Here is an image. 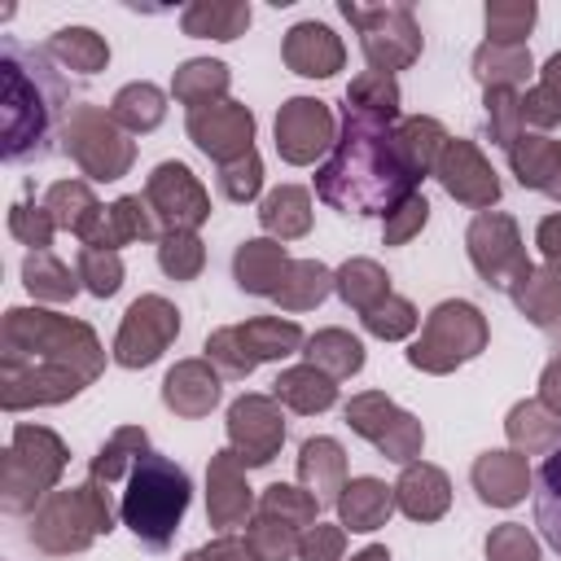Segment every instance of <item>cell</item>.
<instances>
[{"instance_id": "c3c4849f", "label": "cell", "mask_w": 561, "mask_h": 561, "mask_svg": "<svg viewBox=\"0 0 561 561\" xmlns=\"http://www.w3.org/2000/svg\"><path fill=\"white\" fill-rule=\"evenodd\" d=\"M237 346H241V342H237V329H219V333L206 342V355H210V359H219V364H224V373L245 377V373L254 368V359H250V355H241Z\"/></svg>"}, {"instance_id": "ac0fdd59", "label": "cell", "mask_w": 561, "mask_h": 561, "mask_svg": "<svg viewBox=\"0 0 561 561\" xmlns=\"http://www.w3.org/2000/svg\"><path fill=\"white\" fill-rule=\"evenodd\" d=\"M337 508H342V522L351 530H377L390 517V486L377 478H355L342 486Z\"/></svg>"}, {"instance_id": "1f68e13d", "label": "cell", "mask_w": 561, "mask_h": 561, "mask_svg": "<svg viewBox=\"0 0 561 561\" xmlns=\"http://www.w3.org/2000/svg\"><path fill=\"white\" fill-rule=\"evenodd\" d=\"M114 118L127 123L131 131H149L162 123V92L153 83H127L114 96Z\"/></svg>"}, {"instance_id": "6da1fadb", "label": "cell", "mask_w": 561, "mask_h": 561, "mask_svg": "<svg viewBox=\"0 0 561 561\" xmlns=\"http://www.w3.org/2000/svg\"><path fill=\"white\" fill-rule=\"evenodd\" d=\"M316 193L346 215H394L416 193V175L399 158L386 123L346 105L333 158L316 171Z\"/></svg>"}, {"instance_id": "52a82bcc", "label": "cell", "mask_w": 561, "mask_h": 561, "mask_svg": "<svg viewBox=\"0 0 561 561\" xmlns=\"http://www.w3.org/2000/svg\"><path fill=\"white\" fill-rule=\"evenodd\" d=\"M346 421L364 434V438H373L390 460H412L416 456V447H421V425L408 416V412H399V408H390L381 394H359L355 403H346Z\"/></svg>"}, {"instance_id": "f35d334b", "label": "cell", "mask_w": 561, "mask_h": 561, "mask_svg": "<svg viewBox=\"0 0 561 561\" xmlns=\"http://www.w3.org/2000/svg\"><path fill=\"white\" fill-rule=\"evenodd\" d=\"M158 263H162V272H167V276L188 280V276H197V267H202V241L175 228V232L158 245Z\"/></svg>"}, {"instance_id": "bcb514c9", "label": "cell", "mask_w": 561, "mask_h": 561, "mask_svg": "<svg viewBox=\"0 0 561 561\" xmlns=\"http://www.w3.org/2000/svg\"><path fill=\"white\" fill-rule=\"evenodd\" d=\"M83 280H88V289L92 294H114L118 289V280H123V267H118V259L114 254H101V250H83Z\"/></svg>"}, {"instance_id": "4fadbf2b", "label": "cell", "mask_w": 561, "mask_h": 561, "mask_svg": "<svg viewBox=\"0 0 561 561\" xmlns=\"http://www.w3.org/2000/svg\"><path fill=\"white\" fill-rule=\"evenodd\" d=\"M149 197L162 206V215L175 228H193V224H202L210 215L206 193H202V184L193 180V171L184 162H162L153 171V180H149Z\"/></svg>"}, {"instance_id": "7bdbcfd3", "label": "cell", "mask_w": 561, "mask_h": 561, "mask_svg": "<svg viewBox=\"0 0 561 561\" xmlns=\"http://www.w3.org/2000/svg\"><path fill=\"white\" fill-rule=\"evenodd\" d=\"M259 175H263V167H259V153L250 149V153L224 162V171H219V188H224L232 202H245V197L259 193Z\"/></svg>"}, {"instance_id": "680465c9", "label": "cell", "mask_w": 561, "mask_h": 561, "mask_svg": "<svg viewBox=\"0 0 561 561\" xmlns=\"http://www.w3.org/2000/svg\"><path fill=\"white\" fill-rule=\"evenodd\" d=\"M184 561H202V557H184Z\"/></svg>"}, {"instance_id": "9a60e30c", "label": "cell", "mask_w": 561, "mask_h": 561, "mask_svg": "<svg viewBox=\"0 0 561 561\" xmlns=\"http://www.w3.org/2000/svg\"><path fill=\"white\" fill-rule=\"evenodd\" d=\"M232 272H237V285L245 294H272L276 298V289L285 285L280 276L289 272V263H285L280 245H272V241H245L237 250V259H232Z\"/></svg>"}, {"instance_id": "e0dca14e", "label": "cell", "mask_w": 561, "mask_h": 561, "mask_svg": "<svg viewBox=\"0 0 561 561\" xmlns=\"http://www.w3.org/2000/svg\"><path fill=\"white\" fill-rule=\"evenodd\" d=\"M394 491H399V508L408 517L430 522V517H438L447 508V478L438 469H430V465H408Z\"/></svg>"}, {"instance_id": "60d3db41", "label": "cell", "mask_w": 561, "mask_h": 561, "mask_svg": "<svg viewBox=\"0 0 561 561\" xmlns=\"http://www.w3.org/2000/svg\"><path fill=\"white\" fill-rule=\"evenodd\" d=\"M22 276H26V289L31 294H48V298H70L75 294V276L61 263H53L48 254H31L26 267H22Z\"/></svg>"}, {"instance_id": "3957f363", "label": "cell", "mask_w": 561, "mask_h": 561, "mask_svg": "<svg viewBox=\"0 0 561 561\" xmlns=\"http://www.w3.org/2000/svg\"><path fill=\"white\" fill-rule=\"evenodd\" d=\"M188 500H193L188 473L158 451H140L127 469V491H123L118 517L149 552H162V548H171Z\"/></svg>"}, {"instance_id": "4dcf8cb0", "label": "cell", "mask_w": 561, "mask_h": 561, "mask_svg": "<svg viewBox=\"0 0 561 561\" xmlns=\"http://www.w3.org/2000/svg\"><path fill=\"white\" fill-rule=\"evenodd\" d=\"M228 456H232V451H219V460H215V469H210V486H215V495H210V517H215L219 526L245 517V508H250V486H241V482L232 478Z\"/></svg>"}, {"instance_id": "7402d4cb", "label": "cell", "mask_w": 561, "mask_h": 561, "mask_svg": "<svg viewBox=\"0 0 561 561\" xmlns=\"http://www.w3.org/2000/svg\"><path fill=\"white\" fill-rule=\"evenodd\" d=\"M346 105L359 110V114H368V118H377V123H394V118H399V88H394L390 75L364 70V75L346 88Z\"/></svg>"}, {"instance_id": "d6986e66", "label": "cell", "mask_w": 561, "mask_h": 561, "mask_svg": "<svg viewBox=\"0 0 561 561\" xmlns=\"http://www.w3.org/2000/svg\"><path fill=\"white\" fill-rule=\"evenodd\" d=\"M162 399H167V408H175V412H184V416H202V412L219 399V381L206 377L202 364H180V368L167 373Z\"/></svg>"}, {"instance_id": "6f0895ef", "label": "cell", "mask_w": 561, "mask_h": 561, "mask_svg": "<svg viewBox=\"0 0 561 561\" xmlns=\"http://www.w3.org/2000/svg\"><path fill=\"white\" fill-rule=\"evenodd\" d=\"M543 188H548L552 197H561V149H557V162H552V171H548V180H543Z\"/></svg>"}, {"instance_id": "8992f818", "label": "cell", "mask_w": 561, "mask_h": 561, "mask_svg": "<svg viewBox=\"0 0 561 561\" xmlns=\"http://www.w3.org/2000/svg\"><path fill=\"white\" fill-rule=\"evenodd\" d=\"M175 333H180V311L167 298H136L114 342V359L127 368H145L167 351Z\"/></svg>"}, {"instance_id": "484cf974", "label": "cell", "mask_w": 561, "mask_h": 561, "mask_svg": "<svg viewBox=\"0 0 561 561\" xmlns=\"http://www.w3.org/2000/svg\"><path fill=\"white\" fill-rule=\"evenodd\" d=\"M250 26V4H193L184 13V31L202 39H237Z\"/></svg>"}, {"instance_id": "5bb4252c", "label": "cell", "mask_w": 561, "mask_h": 561, "mask_svg": "<svg viewBox=\"0 0 561 561\" xmlns=\"http://www.w3.org/2000/svg\"><path fill=\"white\" fill-rule=\"evenodd\" d=\"M285 61H289L298 75L329 79V75L342 66V44H337V35H333L324 22H298V26L285 35Z\"/></svg>"}, {"instance_id": "816d5d0a", "label": "cell", "mask_w": 561, "mask_h": 561, "mask_svg": "<svg viewBox=\"0 0 561 561\" xmlns=\"http://www.w3.org/2000/svg\"><path fill=\"white\" fill-rule=\"evenodd\" d=\"M522 118H530V123H539V127H552V123H561V101L539 83L535 92L522 96Z\"/></svg>"}, {"instance_id": "8fae6325", "label": "cell", "mask_w": 561, "mask_h": 561, "mask_svg": "<svg viewBox=\"0 0 561 561\" xmlns=\"http://www.w3.org/2000/svg\"><path fill=\"white\" fill-rule=\"evenodd\" d=\"M188 136H193L206 153H215V158L228 162V153H237V158L250 153L254 118H250L245 105H232V101H224V105H202V110L188 114Z\"/></svg>"}, {"instance_id": "9f6ffc18", "label": "cell", "mask_w": 561, "mask_h": 561, "mask_svg": "<svg viewBox=\"0 0 561 561\" xmlns=\"http://www.w3.org/2000/svg\"><path fill=\"white\" fill-rule=\"evenodd\" d=\"M543 88L561 101V53H557V57H548V66H543Z\"/></svg>"}, {"instance_id": "30bf717a", "label": "cell", "mask_w": 561, "mask_h": 561, "mask_svg": "<svg viewBox=\"0 0 561 561\" xmlns=\"http://www.w3.org/2000/svg\"><path fill=\"white\" fill-rule=\"evenodd\" d=\"M228 434H232V443H237V451H241L237 460H245V465H267L272 451H276L280 438H285V425H280L272 399L245 394V399H237L232 412H228Z\"/></svg>"}, {"instance_id": "d6a6232c", "label": "cell", "mask_w": 561, "mask_h": 561, "mask_svg": "<svg viewBox=\"0 0 561 561\" xmlns=\"http://www.w3.org/2000/svg\"><path fill=\"white\" fill-rule=\"evenodd\" d=\"M337 294H342L351 307L368 311V307H377L390 289H386V276H381V267H377V263L355 259V263H346V267L337 272Z\"/></svg>"}, {"instance_id": "db71d44e", "label": "cell", "mask_w": 561, "mask_h": 561, "mask_svg": "<svg viewBox=\"0 0 561 561\" xmlns=\"http://www.w3.org/2000/svg\"><path fill=\"white\" fill-rule=\"evenodd\" d=\"M202 561H250V557H245V548L237 539H219V543H210L202 552Z\"/></svg>"}, {"instance_id": "cb8c5ba5", "label": "cell", "mask_w": 561, "mask_h": 561, "mask_svg": "<svg viewBox=\"0 0 561 561\" xmlns=\"http://www.w3.org/2000/svg\"><path fill=\"white\" fill-rule=\"evenodd\" d=\"M48 57H61L66 66H75V70H83V75H96V70L110 61V48H105V39H101L96 31H88V26H66V31H57V35L48 39Z\"/></svg>"}, {"instance_id": "11a10c76", "label": "cell", "mask_w": 561, "mask_h": 561, "mask_svg": "<svg viewBox=\"0 0 561 561\" xmlns=\"http://www.w3.org/2000/svg\"><path fill=\"white\" fill-rule=\"evenodd\" d=\"M543 399L561 412V359H552V364H548V373H543Z\"/></svg>"}, {"instance_id": "d590c367", "label": "cell", "mask_w": 561, "mask_h": 561, "mask_svg": "<svg viewBox=\"0 0 561 561\" xmlns=\"http://www.w3.org/2000/svg\"><path fill=\"white\" fill-rule=\"evenodd\" d=\"M329 285H333V276L320 263H294L289 267V280L276 289V302H285L289 311H302V307L320 302L329 294Z\"/></svg>"}, {"instance_id": "8d00e7d4", "label": "cell", "mask_w": 561, "mask_h": 561, "mask_svg": "<svg viewBox=\"0 0 561 561\" xmlns=\"http://www.w3.org/2000/svg\"><path fill=\"white\" fill-rule=\"evenodd\" d=\"M535 26V4H486V35L491 44H522Z\"/></svg>"}, {"instance_id": "681fc988", "label": "cell", "mask_w": 561, "mask_h": 561, "mask_svg": "<svg viewBox=\"0 0 561 561\" xmlns=\"http://www.w3.org/2000/svg\"><path fill=\"white\" fill-rule=\"evenodd\" d=\"M272 526H276V522L263 513V517L254 522L250 539H254V548H259V557H263V561H285V557L294 552V539L285 535V526H280V530H272Z\"/></svg>"}, {"instance_id": "74e56055", "label": "cell", "mask_w": 561, "mask_h": 561, "mask_svg": "<svg viewBox=\"0 0 561 561\" xmlns=\"http://www.w3.org/2000/svg\"><path fill=\"white\" fill-rule=\"evenodd\" d=\"M364 324H368V333H377V337H403V333L416 329V311H412L408 298L386 294L377 307L364 311Z\"/></svg>"}, {"instance_id": "83f0119b", "label": "cell", "mask_w": 561, "mask_h": 561, "mask_svg": "<svg viewBox=\"0 0 561 561\" xmlns=\"http://www.w3.org/2000/svg\"><path fill=\"white\" fill-rule=\"evenodd\" d=\"M517 307L539 324V329H552L557 316H561V280L552 272H530L517 289H513Z\"/></svg>"}, {"instance_id": "7a4b0ae2", "label": "cell", "mask_w": 561, "mask_h": 561, "mask_svg": "<svg viewBox=\"0 0 561 561\" xmlns=\"http://www.w3.org/2000/svg\"><path fill=\"white\" fill-rule=\"evenodd\" d=\"M75 88L53 66L48 48H31L13 35L0 39V123H4V162H39L53 153L61 114L70 110Z\"/></svg>"}, {"instance_id": "ba28073f", "label": "cell", "mask_w": 561, "mask_h": 561, "mask_svg": "<svg viewBox=\"0 0 561 561\" xmlns=\"http://www.w3.org/2000/svg\"><path fill=\"white\" fill-rule=\"evenodd\" d=\"M482 342H486L482 316H478L469 302H443V307L430 316L425 342H416V346L408 351V359H412L416 368H425V364L438 355V346H451V364H460V359L478 355Z\"/></svg>"}, {"instance_id": "7c38bea8", "label": "cell", "mask_w": 561, "mask_h": 561, "mask_svg": "<svg viewBox=\"0 0 561 561\" xmlns=\"http://www.w3.org/2000/svg\"><path fill=\"white\" fill-rule=\"evenodd\" d=\"M438 180L451 197L469 202V206H486L500 197V180L495 171L478 158V149L469 140H447L443 145V158H438Z\"/></svg>"}, {"instance_id": "b9f144b4", "label": "cell", "mask_w": 561, "mask_h": 561, "mask_svg": "<svg viewBox=\"0 0 561 561\" xmlns=\"http://www.w3.org/2000/svg\"><path fill=\"white\" fill-rule=\"evenodd\" d=\"M307 355H311V359H333V377H346V373H355V368L364 364V346H359L355 337L337 333V329L311 337V351H307Z\"/></svg>"}, {"instance_id": "277c9868", "label": "cell", "mask_w": 561, "mask_h": 561, "mask_svg": "<svg viewBox=\"0 0 561 561\" xmlns=\"http://www.w3.org/2000/svg\"><path fill=\"white\" fill-rule=\"evenodd\" d=\"M342 18L359 26L364 35V57L373 61V70L390 75V70H403L416 53H421V31H416V18L408 4H351L342 0Z\"/></svg>"}, {"instance_id": "836d02e7", "label": "cell", "mask_w": 561, "mask_h": 561, "mask_svg": "<svg viewBox=\"0 0 561 561\" xmlns=\"http://www.w3.org/2000/svg\"><path fill=\"white\" fill-rule=\"evenodd\" d=\"M259 219H263V228H272L280 237L307 232V193L302 188H276V193H267Z\"/></svg>"}, {"instance_id": "603a6c76", "label": "cell", "mask_w": 561, "mask_h": 561, "mask_svg": "<svg viewBox=\"0 0 561 561\" xmlns=\"http://www.w3.org/2000/svg\"><path fill=\"white\" fill-rule=\"evenodd\" d=\"M535 482H539V491H535V526L561 552V447H552V456L539 465Z\"/></svg>"}, {"instance_id": "ee69618b", "label": "cell", "mask_w": 561, "mask_h": 561, "mask_svg": "<svg viewBox=\"0 0 561 561\" xmlns=\"http://www.w3.org/2000/svg\"><path fill=\"white\" fill-rule=\"evenodd\" d=\"M316 504H320L316 495H302L298 486H280V482L267 486V495H263V513H272V517H276V513H280V517H294L298 526H307V522L316 517Z\"/></svg>"}, {"instance_id": "e575fe53", "label": "cell", "mask_w": 561, "mask_h": 561, "mask_svg": "<svg viewBox=\"0 0 561 561\" xmlns=\"http://www.w3.org/2000/svg\"><path fill=\"white\" fill-rule=\"evenodd\" d=\"M131 237H153V219L145 215V202L140 197H123L110 206L105 215V228L92 245H118V241H131Z\"/></svg>"}, {"instance_id": "ab89813d", "label": "cell", "mask_w": 561, "mask_h": 561, "mask_svg": "<svg viewBox=\"0 0 561 561\" xmlns=\"http://www.w3.org/2000/svg\"><path fill=\"white\" fill-rule=\"evenodd\" d=\"M517 118H522V96H517L513 88H486V123H491L495 145L513 149V140H517L513 123H517Z\"/></svg>"}, {"instance_id": "9c48e42d", "label": "cell", "mask_w": 561, "mask_h": 561, "mask_svg": "<svg viewBox=\"0 0 561 561\" xmlns=\"http://www.w3.org/2000/svg\"><path fill=\"white\" fill-rule=\"evenodd\" d=\"M329 145H333V123H329L324 101L294 96V101L280 105V114H276V149H280L285 162H311Z\"/></svg>"}, {"instance_id": "7dc6e473", "label": "cell", "mask_w": 561, "mask_h": 561, "mask_svg": "<svg viewBox=\"0 0 561 561\" xmlns=\"http://www.w3.org/2000/svg\"><path fill=\"white\" fill-rule=\"evenodd\" d=\"M425 215H430V206H425V197L421 193H412L390 219H386V245H399V241H408L421 224H425Z\"/></svg>"}, {"instance_id": "ffe728a7", "label": "cell", "mask_w": 561, "mask_h": 561, "mask_svg": "<svg viewBox=\"0 0 561 561\" xmlns=\"http://www.w3.org/2000/svg\"><path fill=\"white\" fill-rule=\"evenodd\" d=\"M302 482H311V495L320 504L337 500V478H342V447L333 438H307L302 443V460H298Z\"/></svg>"}, {"instance_id": "d4e9b609", "label": "cell", "mask_w": 561, "mask_h": 561, "mask_svg": "<svg viewBox=\"0 0 561 561\" xmlns=\"http://www.w3.org/2000/svg\"><path fill=\"white\" fill-rule=\"evenodd\" d=\"M276 399L294 403L298 412H320L337 399V386H333V377H324L316 368H289L276 377Z\"/></svg>"}, {"instance_id": "4316f807", "label": "cell", "mask_w": 561, "mask_h": 561, "mask_svg": "<svg viewBox=\"0 0 561 561\" xmlns=\"http://www.w3.org/2000/svg\"><path fill=\"white\" fill-rule=\"evenodd\" d=\"M443 127L434 123V118H408L399 131H394V149H399V158L408 162V171L421 180L425 175V167L434 162V153L443 149Z\"/></svg>"}, {"instance_id": "f1b7e54d", "label": "cell", "mask_w": 561, "mask_h": 561, "mask_svg": "<svg viewBox=\"0 0 561 561\" xmlns=\"http://www.w3.org/2000/svg\"><path fill=\"white\" fill-rule=\"evenodd\" d=\"M237 333H241L245 351L254 355V364H259V359H280V355L298 351V342H302L298 324H289V320H250V324L237 329Z\"/></svg>"}, {"instance_id": "44dd1931", "label": "cell", "mask_w": 561, "mask_h": 561, "mask_svg": "<svg viewBox=\"0 0 561 561\" xmlns=\"http://www.w3.org/2000/svg\"><path fill=\"white\" fill-rule=\"evenodd\" d=\"M473 75L486 83V88H508L517 79L530 75V53L522 44H482L473 53Z\"/></svg>"}, {"instance_id": "2e32d148", "label": "cell", "mask_w": 561, "mask_h": 561, "mask_svg": "<svg viewBox=\"0 0 561 561\" xmlns=\"http://www.w3.org/2000/svg\"><path fill=\"white\" fill-rule=\"evenodd\" d=\"M473 482L486 504H517L526 491V465L513 451H491L473 465Z\"/></svg>"}, {"instance_id": "f5cc1de1", "label": "cell", "mask_w": 561, "mask_h": 561, "mask_svg": "<svg viewBox=\"0 0 561 561\" xmlns=\"http://www.w3.org/2000/svg\"><path fill=\"white\" fill-rule=\"evenodd\" d=\"M539 250H543V259L552 267H561V215H548L539 224Z\"/></svg>"}, {"instance_id": "f546056e", "label": "cell", "mask_w": 561, "mask_h": 561, "mask_svg": "<svg viewBox=\"0 0 561 561\" xmlns=\"http://www.w3.org/2000/svg\"><path fill=\"white\" fill-rule=\"evenodd\" d=\"M224 88H228V66L224 61H184L175 70V96L188 101L193 110H202Z\"/></svg>"}, {"instance_id": "5b68a950", "label": "cell", "mask_w": 561, "mask_h": 561, "mask_svg": "<svg viewBox=\"0 0 561 561\" xmlns=\"http://www.w3.org/2000/svg\"><path fill=\"white\" fill-rule=\"evenodd\" d=\"M469 259L486 276V285H495L504 294H513L530 276V263L517 250V228H513L508 215H478L473 219V228H469Z\"/></svg>"}, {"instance_id": "f907efd6", "label": "cell", "mask_w": 561, "mask_h": 561, "mask_svg": "<svg viewBox=\"0 0 561 561\" xmlns=\"http://www.w3.org/2000/svg\"><path fill=\"white\" fill-rule=\"evenodd\" d=\"M337 552H342V530H333V526H316L298 543V557L302 561H337Z\"/></svg>"}, {"instance_id": "f6af8a7d", "label": "cell", "mask_w": 561, "mask_h": 561, "mask_svg": "<svg viewBox=\"0 0 561 561\" xmlns=\"http://www.w3.org/2000/svg\"><path fill=\"white\" fill-rule=\"evenodd\" d=\"M486 557L491 561H539L530 535L522 526H500L491 539H486Z\"/></svg>"}]
</instances>
